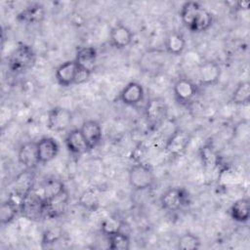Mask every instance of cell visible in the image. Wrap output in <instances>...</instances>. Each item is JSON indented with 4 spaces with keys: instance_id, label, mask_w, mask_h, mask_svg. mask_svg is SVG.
Listing matches in <instances>:
<instances>
[{
    "instance_id": "obj_21",
    "label": "cell",
    "mask_w": 250,
    "mask_h": 250,
    "mask_svg": "<svg viewBox=\"0 0 250 250\" xmlns=\"http://www.w3.org/2000/svg\"><path fill=\"white\" fill-rule=\"evenodd\" d=\"M213 21L214 19L212 13L202 6L188 30L194 33L205 32L212 26Z\"/></svg>"
},
{
    "instance_id": "obj_11",
    "label": "cell",
    "mask_w": 250,
    "mask_h": 250,
    "mask_svg": "<svg viewBox=\"0 0 250 250\" xmlns=\"http://www.w3.org/2000/svg\"><path fill=\"white\" fill-rule=\"evenodd\" d=\"M145 98V90L141 83L131 81L121 90L119 94L120 102L128 106H136L140 104Z\"/></svg>"
},
{
    "instance_id": "obj_27",
    "label": "cell",
    "mask_w": 250,
    "mask_h": 250,
    "mask_svg": "<svg viewBox=\"0 0 250 250\" xmlns=\"http://www.w3.org/2000/svg\"><path fill=\"white\" fill-rule=\"evenodd\" d=\"M123 223L116 217L110 216L104 218L101 223V231L104 235L108 236L122 230Z\"/></svg>"
},
{
    "instance_id": "obj_23",
    "label": "cell",
    "mask_w": 250,
    "mask_h": 250,
    "mask_svg": "<svg viewBox=\"0 0 250 250\" xmlns=\"http://www.w3.org/2000/svg\"><path fill=\"white\" fill-rule=\"evenodd\" d=\"M20 210V203H17L14 199L8 198L5 201H3L0 208L1 225L5 226L13 222Z\"/></svg>"
},
{
    "instance_id": "obj_28",
    "label": "cell",
    "mask_w": 250,
    "mask_h": 250,
    "mask_svg": "<svg viewBox=\"0 0 250 250\" xmlns=\"http://www.w3.org/2000/svg\"><path fill=\"white\" fill-rule=\"evenodd\" d=\"M64 188H66L63 185L62 182H61L60 180H49L48 182H46L44 188H43V198L47 199L50 198L56 194H58L59 192H61L62 190H63Z\"/></svg>"
},
{
    "instance_id": "obj_10",
    "label": "cell",
    "mask_w": 250,
    "mask_h": 250,
    "mask_svg": "<svg viewBox=\"0 0 250 250\" xmlns=\"http://www.w3.org/2000/svg\"><path fill=\"white\" fill-rule=\"evenodd\" d=\"M18 161L26 170L35 169L39 162L37 143L33 141H28L23 143L18 150Z\"/></svg>"
},
{
    "instance_id": "obj_4",
    "label": "cell",
    "mask_w": 250,
    "mask_h": 250,
    "mask_svg": "<svg viewBox=\"0 0 250 250\" xmlns=\"http://www.w3.org/2000/svg\"><path fill=\"white\" fill-rule=\"evenodd\" d=\"M198 91V84L188 77H180L173 84L174 99L182 106L190 105L196 99Z\"/></svg>"
},
{
    "instance_id": "obj_3",
    "label": "cell",
    "mask_w": 250,
    "mask_h": 250,
    "mask_svg": "<svg viewBox=\"0 0 250 250\" xmlns=\"http://www.w3.org/2000/svg\"><path fill=\"white\" fill-rule=\"evenodd\" d=\"M162 209L167 212H177L190 203L189 192L182 187H174L166 189L159 198Z\"/></svg>"
},
{
    "instance_id": "obj_22",
    "label": "cell",
    "mask_w": 250,
    "mask_h": 250,
    "mask_svg": "<svg viewBox=\"0 0 250 250\" xmlns=\"http://www.w3.org/2000/svg\"><path fill=\"white\" fill-rule=\"evenodd\" d=\"M202 5L196 1L185 2L180 10V19L183 24L189 29Z\"/></svg>"
},
{
    "instance_id": "obj_12",
    "label": "cell",
    "mask_w": 250,
    "mask_h": 250,
    "mask_svg": "<svg viewBox=\"0 0 250 250\" xmlns=\"http://www.w3.org/2000/svg\"><path fill=\"white\" fill-rule=\"evenodd\" d=\"M77 72H78V66L75 61L74 60L66 61L56 68V72H55L56 81L60 86L63 88H67L75 84Z\"/></svg>"
},
{
    "instance_id": "obj_18",
    "label": "cell",
    "mask_w": 250,
    "mask_h": 250,
    "mask_svg": "<svg viewBox=\"0 0 250 250\" xmlns=\"http://www.w3.org/2000/svg\"><path fill=\"white\" fill-rule=\"evenodd\" d=\"M186 38L179 31H170L164 39V48L167 54L172 56H180L186 49Z\"/></svg>"
},
{
    "instance_id": "obj_15",
    "label": "cell",
    "mask_w": 250,
    "mask_h": 250,
    "mask_svg": "<svg viewBox=\"0 0 250 250\" xmlns=\"http://www.w3.org/2000/svg\"><path fill=\"white\" fill-rule=\"evenodd\" d=\"M133 38L134 34L132 30L122 23L114 25L109 32V43L117 50L127 48L129 45H131Z\"/></svg>"
},
{
    "instance_id": "obj_9",
    "label": "cell",
    "mask_w": 250,
    "mask_h": 250,
    "mask_svg": "<svg viewBox=\"0 0 250 250\" xmlns=\"http://www.w3.org/2000/svg\"><path fill=\"white\" fill-rule=\"evenodd\" d=\"M69 202V195L66 188L59 192L58 194L44 199V215L49 218H57L62 216Z\"/></svg>"
},
{
    "instance_id": "obj_20",
    "label": "cell",
    "mask_w": 250,
    "mask_h": 250,
    "mask_svg": "<svg viewBox=\"0 0 250 250\" xmlns=\"http://www.w3.org/2000/svg\"><path fill=\"white\" fill-rule=\"evenodd\" d=\"M230 218L240 224L246 223L250 217V203L249 199L242 197L235 200L229 208Z\"/></svg>"
},
{
    "instance_id": "obj_30",
    "label": "cell",
    "mask_w": 250,
    "mask_h": 250,
    "mask_svg": "<svg viewBox=\"0 0 250 250\" xmlns=\"http://www.w3.org/2000/svg\"><path fill=\"white\" fill-rule=\"evenodd\" d=\"M59 237V234L54 230H48L44 233L43 243H54Z\"/></svg>"
},
{
    "instance_id": "obj_16",
    "label": "cell",
    "mask_w": 250,
    "mask_h": 250,
    "mask_svg": "<svg viewBox=\"0 0 250 250\" xmlns=\"http://www.w3.org/2000/svg\"><path fill=\"white\" fill-rule=\"evenodd\" d=\"M97 58L98 53L94 47L83 46L77 50L74 61L80 69L90 72L92 74L96 68Z\"/></svg>"
},
{
    "instance_id": "obj_19",
    "label": "cell",
    "mask_w": 250,
    "mask_h": 250,
    "mask_svg": "<svg viewBox=\"0 0 250 250\" xmlns=\"http://www.w3.org/2000/svg\"><path fill=\"white\" fill-rule=\"evenodd\" d=\"M44 18H45L44 6L39 3L31 4L25 7L17 16L18 21L25 23H39L44 20Z\"/></svg>"
},
{
    "instance_id": "obj_1",
    "label": "cell",
    "mask_w": 250,
    "mask_h": 250,
    "mask_svg": "<svg viewBox=\"0 0 250 250\" xmlns=\"http://www.w3.org/2000/svg\"><path fill=\"white\" fill-rule=\"evenodd\" d=\"M36 62V53L26 44L16 47L8 58V67L15 74H22L30 70Z\"/></svg>"
},
{
    "instance_id": "obj_7",
    "label": "cell",
    "mask_w": 250,
    "mask_h": 250,
    "mask_svg": "<svg viewBox=\"0 0 250 250\" xmlns=\"http://www.w3.org/2000/svg\"><path fill=\"white\" fill-rule=\"evenodd\" d=\"M73 120L72 112L62 106H55L48 111L47 127L53 132L66 131Z\"/></svg>"
},
{
    "instance_id": "obj_8",
    "label": "cell",
    "mask_w": 250,
    "mask_h": 250,
    "mask_svg": "<svg viewBox=\"0 0 250 250\" xmlns=\"http://www.w3.org/2000/svg\"><path fill=\"white\" fill-rule=\"evenodd\" d=\"M222 75L221 65L214 61H205L201 62L197 69L198 86L210 87L216 85Z\"/></svg>"
},
{
    "instance_id": "obj_17",
    "label": "cell",
    "mask_w": 250,
    "mask_h": 250,
    "mask_svg": "<svg viewBox=\"0 0 250 250\" xmlns=\"http://www.w3.org/2000/svg\"><path fill=\"white\" fill-rule=\"evenodd\" d=\"M64 145L67 150L72 154L76 156H80L82 154H85L86 152L90 151L89 146L84 140L82 133L79 128L70 130L65 138H64Z\"/></svg>"
},
{
    "instance_id": "obj_2",
    "label": "cell",
    "mask_w": 250,
    "mask_h": 250,
    "mask_svg": "<svg viewBox=\"0 0 250 250\" xmlns=\"http://www.w3.org/2000/svg\"><path fill=\"white\" fill-rule=\"evenodd\" d=\"M128 180L135 190H146L154 185L155 174L148 163L140 161L133 164L129 169Z\"/></svg>"
},
{
    "instance_id": "obj_14",
    "label": "cell",
    "mask_w": 250,
    "mask_h": 250,
    "mask_svg": "<svg viewBox=\"0 0 250 250\" xmlns=\"http://www.w3.org/2000/svg\"><path fill=\"white\" fill-rule=\"evenodd\" d=\"M79 129L90 150H93L100 145L103 138V130L98 121L93 119L86 120L81 124Z\"/></svg>"
},
{
    "instance_id": "obj_6",
    "label": "cell",
    "mask_w": 250,
    "mask_h": 250,
    "mask_svg": "<svg viewBox=\"0 0 250 250\" xmlns=\"http://www.w3.org/2000/svg\"><path fill=\"white\" fill-rule=\"evenodd\" d=\"M191 140V135L185 129L177 128L165 142V151L172 157H181L187 150Z\"/></svg>"
},
{
    "instance_id": "obj_26",
    "label": "cell",
    "mask_w": 250,
    "mask_h": 250,
    "mask_svg": "<svg viewBox=\"0 0 250 250\" xmlns=\"http://www.w3.org/2000/svg\"><path fill=\"white\" fill-rule=\"evenodd\" d=\"M201 246L200 238L192 232L183 233L177 241V247L181 250H196Z\"/></svg>"
},
{
    "instance_id": "obj_25",
    "label": "cell",
    "mask_w": 250,
    "mask_h": 250,
    "mask_svg": "<svg viewBox=\"0 0 250 250\" xmlns=\"http://www.w3.org/2000/svg\"><path fill=\"white\" fill-rule=\"evenodd\" d=\"M107 247L111 250H128L131 246V239L127 233L120 230L106 236Z\"/></svg>"
},
{
    "instance_id": "obj_24",
    "label": "cell",
    "mask_w": 250,
    "mask_h": 250,
    "mask_svg": "<svg viewBox=\"0 0 250 250\" xmlns=\"http://www.w3.org/2000/svg\"><path fill=\"white\" fill-rule=\"evenodd\" d=\"M250 101V83L248 81L239 82L233 89L230 102L235 105H246Z\"/></svg>"
},
{
    "instance_id": "obj_29",
    "label": "cell",
    "mask_w": 250,
    "mask_h": 250,
    "mask_svg": "<svg viewBox=\"0 0 250 250\" xmlns=\"http://www.w3.org/2000/svg\"><path fill=\"white\" fill-rule=\"evenodd\" d=\"M79 202L81 206H83L86 210H89V211L96 210L99 205L98 196L94 192V190H91V189L86 190L81 194L79 198Z\"/></svg>"
},
{
    "instance_id": "obj_13",
    "label": "cell",
    "mask_w": 250,
    "mask_h": 250,
    "mask_svg": "<svg viewBox=\"0 0 250 250\" xmlns=\"http://www.w3.org/2000/svg\"><path fill=\"white\" fill-rule=\"evenodd\" d=\"M36 143L40 164H47L58 156L60 145L56 139L52 137H43Z\"/></svg>"
},
{
    "instance_id": "obj_5",
    "label": "cell",
    "mask_w": 250,
    "mask_h": 250,
    "mask_svg": "<svg viewBox=\"0 0 250 250\" xmlns=\"http://www.w3.org/2000/svg\"><path fill=\"white\" fill-rule=\"evenodd\" d=\"M145 117L148 124L158 126L168 117L169 107L166 100L161 97L150 98L145 105Z\"/></svg>"
}]
</instances>
